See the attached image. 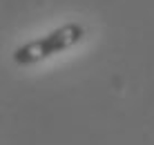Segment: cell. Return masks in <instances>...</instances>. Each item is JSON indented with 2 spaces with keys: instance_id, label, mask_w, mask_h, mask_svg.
I'll return each mask as SVG.
<instances>
[{
  "instance_id": "6da1fadb",
  "label": "cell",
  "mask_w": 154,
  "mask_h": 145,
  "mask_svg": "<svg viewBox=\"0 0 154 145\" xmlns=\"http://www.w3.org/2000/svg\"><path fill=\"white\" fill-rule=\"evenodd\" d=\"M83 36H85L83 25H78V23L60 25L54 31H49L45 38L31 40L27 45H20L14 51V60L18 65H34V63H38L47 56H54V54H60V51L74 47L76 42L83 40Z\"/></svg>"
}]
</instances>
